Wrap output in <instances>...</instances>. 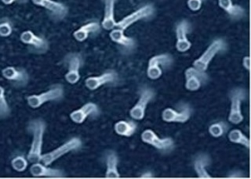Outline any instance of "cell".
Returning a JSON list of instances; mask_svg holds the SVG:
<instances>
[{"label":"cell","mask_w":251,"mask_h":179,"mask_svg":"<svg viewBox=\"0 0 251 179\" xmlns=\"http://www.w3.org/2000/svg\"><path fill=\"white\" fill-rule=\"evenodd\" d=\"M109 37L116 45H120L126 52H131L136 46L135 39L133 38L128 37L124 33V30L115 27L111 30L109 33Z\"/></svg>","instance_id":"ffe728a7"},{"label":"cell","mask_w":251,"mask_h":179,"mask_svg":"<svg viewBox=\"0 0 251 179\" xmlns=\"http://www.w3.org/2000/svg\"><path fill=\"white\" fill-rule=\"evenodd\" d=\"M47 123L43 118L31 119L27 125V133L31 134V142L27 158L29 163L40 162L43 155V138L47 130Z\"/></svg>","instance_id":"6da1fadb"},{"label":"cell","mask_w":251,"mask_h":179,"mask_svg":"<svg viewBox=\"0 0 251 179\" xmlns=\"http://www.w3.org/2000/svg\"><path fill=\"white\" fill-rule=\"evenodd\" d=\"M226 49H227V43L224 39H215L210 43L207 49L204 51V53L194 61L193 67L201 71H206L210 62L215 57L216 55L226 51Z\"/></svg>","instance_id":"5b68a950"},{"label":"cell","mask_w":251,"mask_h":179,"mask_svg":"<svg viewBox=\"0 0 251 179\" xmlns=\"http://www.w3.org/2000/svg\"><path fill=\"white\" fill-rule=\"evenodd\" d=\"M20 40L27 46L30 53L34 54H45L50 49V43L47 39L36 35L31 30L24 31L20 35Z\"/></svg>","instance_id":"277c9868"},{"label":"cell","mask_w":251,"mask_h":179,"mask_svg":"<svg viewBox=\"0 0 251 179\" xmlns=\"http://www.w3.org/2000/svg\"><path fill=\"white\" fill-rule=\"evenodd\" d=\"M100 114V108L96 103L90 102L84 104L79 109L73 111L70 113V119L75 124L80 125L86 121L87 117H96Z\"/></svg>","instance_id":"e0dca14e"},{"label":"cell","mask_w":251,"mask_h":179,"mask_svg":"<svg viewBox=\"0 0 251 179\" xmlns=\"http://www.w3.org/2000/svg\"><path fill=\"white\" fill-rule=\"evenodd\" d=\"M2 76L15 89L25 88L29 84L30 75L24 67L8 66L2 70Z\"/></svg>","instance_id":"9c48e42d"},{"label":"cell","mask_w":251,"mask_h":179,"mask_svg":"<svg viewBox=\"0 0 251 179\" xmlns=\"http://www.w3.org/2000/svg\"><path fill=\"white\" fill-rule=\"evenodd\" d=\"M67 67L65 80L71 85L76 84L80 79V69L83 65V58L81 53H69L64 58Z\"/></svg>","instance_id":"ba28073f"},{"label":"cell","mask_w":251,"mask_h":179,"mask_svg":"<svg viewBox=\"0 0 251 179\" xmlns=\"http://www.w3.org/2000/svg\"><path fill=\"white\" fill-rule=\"evenodd\" d=\"M228 125L225 121H218L209 127V133L214 138H218L223 136L228 131Z\"/></svg>","instance_id":"4dcf8cb0"},{"label":"cell","mask_w":251,"mask_h":179,"mask_svg":"<svg viewBox=\"0 0 251 179\" xmlns=\"http://www.w3.org/2000/svg\"><path fill=\"white\" fill-rule=\"evenodd\" d=\"M189 31L190 23L187 20H183L177 23L176 27V48L180 53H185L192 47V43L187 38Z\"/></svg>","instance_id":"ac0fdd59"},{"label":"cell","mask_w":251,"mask_h":179,"mask_svg":"<svg viewBox=\"0 0 251 179\" xmlns=\"http://www.w3.org/2000/svg\"><path fill=\"white\" fill-rule=\"evenodd\" d=\"M243 67L244 68L247 69V70H250V67H251V64H250V57H245L243 58Z\"/></svg>","instance_id":"836d02e7"},{"label":"cell","mask_w":251,"mask_h":179,"mask_svg":"<svg viewBox=\"0 0 251 179\" xmlns=\"http://www.w3.org/2000/svg\"><path fill=\"white\" fill-rule=\"evenodd\" d=\"M141 178H152V174L151 172H146V173L143 174L142 176H141Z\"/></svg>","instance_id":"d590c367"},{"label":"cell","mask_w":251,"mask_h":179,"mask_svg":"<svg viewBox=\"0 0 251 179\" xmlns=\"http://www.w3.org/2000/svg\"><path fill=\"white\" fill-rule=\"evenodd\" d=\"M155 93L154 90L148 87L141 89L139 93V99L135 105L129 111V116L135 121L143 120L146 113L149 103L154 99Z\"/></svg>","instance_id":"8fae6325"},{"label":"cell","mask_w":251,"mask_h":179,"mask_svg":"<svg viewBox=\"0 0 251 179\" xmlns=\"http://www.w3.org/2000/svg\"><path fill=\"white\" fill-rule=\"evenodd\" d=\"M185 76V88L191 91H197L206 84L208 81L206 71H201L194 67L187 69L184 72Z\"/></svg>","instance_id":"2e32d148"},{"label":"cell","mask_w":251,"mask_h":179,"mask_svg":"<svg viewBox=\"0 0 251 179\" xmlns=\"http://www.w3.org/2000/svg\"><path fill=\"white\" fill-rule=\"evenodd\" d=\"M141 140L146 144L149 145L159 150L161 152H171L175 148V142L171 138H159L154 131L146 129L141 134Z\"/></svg>","instance_id":"4fadbf2b"},{"label":"cell","mask_w":251,"mask_h":179,"mask_svg":"<svg viewBox=\"0 0 251 179\" xmlns=\"http://www.w3.org/2000/svg\"><path fill=\"white\" fill-rule=\"evenodd\" d=\"M29 161L27 160V157L25 156L24 154H17L15 156L13 157L10 161V164L13 169L15 172H25L27 167H28Z\"/></svg>","instance_id":"4316f807"},{"label":"cell","mask_w":251,"mask_h":179,"mask_svg":"<svg viewBox=\"0 0 251 179\" xmlns=\"http://www.w3.org/2000/svg\"><path fill=\"white\" fill-rule=\"evenodd\" d=\"M14 23L8 17L0 18V37L8 38L14 32Z\"/></svg>","instance_id":"f546056e"},{"label":"cell","mask_w":251,"mask_h":179,"mask_svg":"<svg viewBox=\"0 0 251 179\" xmlns=\"http://www.w3.org/2000/svg\"><path fill=\"white\" fill-rule=\"evenodd\" d=\"M82 142L78 137H73L50 152L43 154L40 162L45 165L50 166L53 162L71 152H75L82 148Z\"/></svg>","instance_id":"3957f363"},{"label":"cell","mask_w":251,"mask_h":179,"mask_svg":"<svg viewBox=\"0 0 251 179\" xmlns=\"http://www.w3.org/2000/svg\"><path fill=\"white\" fill-rule=\"evenodd\" d=\"M174 60L171 55H157L149 60L147 67V75L151 80L159 79L163 75V70L172 65Z\"/></svg>","instance_id":"30bf717a"},{"label":"cell","mask_w":251,"mask_h":179,"mask_svg":"<svg viewBox=\"0 0 251 179\" xmlns=\"http://www.w3.org/2000/svg\"><path fill=\"white\" fill-rule=\"evenodd\" d=\"M228 139L230 142L235 144L241 145L246 148H250V139L248 137L242 133L239 129H233L228 134Z\"/></svg>","instance_id":"83f0119b"},{"label":"cell","mask_w":251,"mask_h":179,"mask_svg":"<svg viewBox=\"0 0 251 179\" xmlns=\"http://www.w3.org/2000/svg\"><path fill=\"white\" fill-rule=\"evenodd\" d=\"M210 157L206 154H200L195 158L194 166L195 172L200 179H211L210 174L208 173L206 168L210 164Z\"/></svg>","instance_id":"cb8c5ba5"},{"label":"cell","mask_w":251,"mask_h":179,"mask_svg":"<svg viewBox=\"0 0 251 179\" xmlns=\"http://www.w3.org/2000/svg\"><path fill=\"white\" fill-rule=\"evenodd\" d=\"M242 174L240 173V172H236V173H235V172H232V173L231 174V175H229V176H227L228 178H241Z\"/></svg>","instance_id":"e575fe53"},{"label":"cell","mask_w":251,"mask_h":179,"mask_svg":"<svg viewBox=\"0 0 251 179\" xmlns=\"http://www.w3.org/2000/svg\"><path fill=\"white\" fill-rule=\"evenodd\" d=\"M104 4V17L100 25L106 31H111L116 27L115 8L118 0H102Z\"/></svg>","instance_id":"44dd1931"},{"label":"cell","mask_w":251,"mask_h":179,"mask_svg":"<svg viewBox=\"0 0 251 179\" xmlns=\"http://www.w3.org/2000/svg\"><path fill=\"white\" fill-rule=\"evenodd\" d=\"M2 3L5 5H11V4H25L29 2L30 0H1Z\"/></svg>","instance_id":"d6a6232c"},{"label":"cell","mask_w":251,"mask_h":179,"mask_svg":"<svg viewBox=\"0 0 251 179\" xmlns=\"http://www.w3.org/2000/svg\"><path fill=\"white\" fill-rule=\"evenodd\" d=\"M119 82V74L116 70H108L98 76H91L85 80V86L91 91L98 90L105 85L116 84Z\"/></svg>","instance_id":"9a60e30c"},{"label":"cell","mask_w":251,"mask_h":179,"mask_svg":"<svg viewBox=\"0 0 251 179\" xmlns=\"http://www.w3.org/2000/svg\"><path fill=\"white\" fill-rule=\"evenodd\" d=\"M31 1L35 6L44 9L48 17L53 22H62L69 14V7L63 2L55 1V0H31Z\"/></svg>","instance_id":"8992f818"},{"label":"cell","mask_w":251,"mask_h":179,"mask_svg":"<svg viewBox=\"0 0 251 179\" xmlns=\"http://www.w3.org/2000/svg\"><path fill=\"white\" fill-rule=\"evenodd\" d=\"M247 98V91L243 88H235L230 93V107L228 121L233 125H239L243 121L241 106L243 102Z\"/></svg>","instance_id":"52a82bcc"},{"label":"cell","mask_w":251,"mask_h":179,"mask_svg":"<svg viewBox=\"0 0 251 179\" xmlns=\"http://www.w3.org/2000/svg\"><path fill=\"white\" fill-rule=\"evenodd\" d=\"M65 97V89L61 84H54L41 93L28 95L27 106L31 109H38L47 103L60 102Z\"/></svg>","instance_id":"7a4b0ae2"},{"label":"cell","mask_w":251,"mask_h":179,"mask_svg":"<svg viewBox=\"0 0 251 179\" xmlns=\"http://www.w3.org/2000/svg\"><path fill=\"white\" fill-rule=\"evenodd\" d=\"M10 115L11 108L6 99V91L2 86H0V120H5Z\"/></svg>","instance_id":"f1b7e54d"},{"label":"cell","mask_w":251,"mask_h":179,"mask_svg":"<svg viewBox=\"0 0 251 179\" xmlns=\"http://www.w3.org/2000/svg\"><path fill=\"white\" fill-rule=\"evenodd\" d=\"M192 110L188 103H180L178 110L167 108L162 113V119L168 123H185L190 119Z\"/></svg>","instance_id":"5bb4252c"},{"label":"cell","mask_w":251,"mask_h":179,"mask_svg":"<svg viewBox=\"0 0 251 179\" xmlns=\"http://www.w3.org/2000/svg\"><path fill=\"white\" fill-rule=\"evenodd\" d=\"M218 5L231 19H241L245 15V10L242 6L234 4L232 0H218Z\"/></svg>","instance_id":"d4e9b609"},{"label":"cell","mask_w":251,"mask_h":179,"mask_svg":"<svg viewBox=\"0 0 251 179\" xmlns=\"http://www.w3.org/2000/svg\"><path fill=\"white\" fill-rule=\"evenodd\" d=\"M30 174L35 178H64L65 173L63 170L50 168L41 162L31 164L29 168Z\"/></svg>","instance_id":"d6986e66"},{"label":"cell","mask_w":251,"mask_h":179,"mask_svg":"<svg viewBox=\"0 0 251 179\" xmlns=\"http://www.w3.org/2000/svg\"><path fill=\"white\" fill-rule=\"evenodd\" d=\"M104 162L106 166L105 177L108 179L120 178V174L118 171L120 159L117 153L114 150H108L104 154Z\"/></svg>","instance_id":"603a6c76"},{"label":"cell","mask_w":251,"mask_h":179,"mask_svg":"<svg viewBox=\"0 0 251 179\" xmlns=\"http://www.w3.org/2000/svg\"><path fill=\"white\" fill-rule=\"evenodd\" d=\"M100 27L101 25L98 22H89L75 31L73 37L76 41L82 43L86 41L90 35H97L100 33Z\"/></svg>","instance_id":"7402d4cb"},{"label":"cell","mask_w":251,"mask_h":179,"mask_svg":"<svg viewBox=\"0 0 251 179\" xmlns=\"http://www.w3.org/2000/svg\"><path fill=\"white\" fill-rule=\"evenodd\" d=\"M114 130L120 136L131 137L137 130V125L133 121H120L114 125Z\"/></svg>","instance_id":"484cf974"},{"label":"cell","mask_w":251,"mask_h":179,"mask_svg":"<svg viewBox=\"0 0 251 179\" xmlns=\"http://www.w3.org/2000/svg\"><path fill=\"white\" fill-rule=\"evenodd\" d=\"M206 0H188V6L192 11H198Z\"/></svg>","instance_id":"1f68e13d"},{"label":"cell","mask_w":251,"mask_h":179,"mask_svg":"<svg viewBox=\"0 0 251 179\" xmlns=\"http://www.w3.org/2000/svg\"><path fill=\"white\" fill-rule=\"evenodd\" d=\"M155 10L152 5L141 6L129 15L126 16L125 18L120 20V22H116V27L125 31L137 22L151 18Z\"/></svg>","instance_id":"7c38bea8"}]
</instances>
